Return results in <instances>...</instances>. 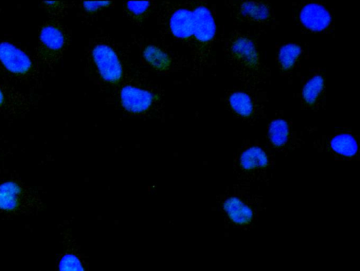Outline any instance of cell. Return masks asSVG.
Here are the masks:
<instances>
[{
  "instance_id": "cell-5",
  "label": "cell",
  "mask_w": 360,
  "mask_h": 271,
  "mask_svg": "<svg viewBox=\"0 0 360 271\" xmlns=\"http://www.w3.org/2000/svg\"><path fill=\"white\" fill-rule=\"evenodd\" d=\"M275 166L274 153L257 139H244L233 154V171L238 183L269 185Z\"/></svg>"
},
{
  "instance_id": "cell-4",
  "label": "cell",
  "mask_w": 360,
  "mask_h": 271,
  "mask_svg": "<svg viewBox=\"0 0 360 271\" xmlns=\"http://www.w3.org/2000/svg\"><path fill=\"white\" fill-rule=\"evenodd\" d=\"M195 27L190 48L189 69L193 76H201L215 65L214 47L218 29L214 6L207 1H195Z\"/></svg>"
},
{
  "instance_id": "cell-21",
  "label": "cell",
  "mask_w": 360,
  "mask_h": 271,
  "mask_svg": "<svg viewBox=\"0 0 360 271\" xmlns=\"http://www.w3.org/2000/svg\"><path fill=\"white\" fill-rule=\"evenodd\" d=\"M158 6L155 1H127L122 4V12L131 23L141 27L155 13Z\"/></svg>"
},
{
  "instance_id": "cell-1",
  "label": "cell",
  "mask_w": 360,
  "mask_h": 271,
  "mask_svg": "<svg viewBox=\"0 0 360 271\" xmlns=\"http://www.w3.org/2000/svg\"><path fill=\"white\" fill-rule=\"evenodd\" d=\"M224 62L241 84L263 88L271 80V70L261 48L262 33L236 28L221 33Z\"/></svg>"
},
{
  "instance_id": "cell-18",
  "label": "cell",
  "mask_w": 360,
  "mask_h": 271,
  "mask_svg": "<svg viewBox=\"0 0 360 271\" xmlns=\"http://www.w3.org/2000/svg\"><path fill=\"white\" fill-rule=\"evenodd\" d=\"M309 58L307 44L300 42H283L275 46V65L279 75L291 84L302 72L304 62Z\"/></svg>"
},
{
  "instance_id": "cell-23",
  "label": "cell",
  "mask_w": 360,
  "mask_h": 271,
  "mask_svg": "<svg viewBox=\"0 0 360 271\" xmlns=\"http://www.w3.org/2000/svg\"><path fill=\"white\" fill-rule=\"evenodd\" d=\"M38 271H40V270H38ZM53 271H56L55 270Z\"/></svg>"
},
{
  "instance_id": "cell-22",
  "label": "cell",
  "mask_w": 360,
  "mask_h": 271,
  "mask_svg": "<svg viewBox=\"0 0 360 271\" xmlns=\"http://www.w3.org/2000/svg\"><path fill=\"white\" fill-rule=\"evenodd\" d=\"M114 4V1H82L79 4V8L83 16L86 19L94 20L107 9L112 7Z\"/></svg>"
},
{
  "instance_id": "cell-12",
  "label": "cell",
  "mask_w": 360,
  "mask_h": 271,
  "mask_svg": "<svg viewBox=\"0 0 360 271\" xmlns=\"http://www.w3.org/2000/svg\"><path fill=\"white\" fill-rule=\"evenodd\" d=\"M224 5L234 25L249 27L263 34L279 25L274 8L269 1L227 0Z\"/></svg>"
},
{
  "instance_id": "cell-8",
  "label": "cell",
  "mask_w": 360,
  "mask_h": 271,
  "mask_svg": "<svg viewBox=\"0 0 360 271\" xmlns=\"http://www.w3.org/2000/svg\"><path fill=\"white\" fill-rule=\"evenodd\" d=\"M41 65L21 48L0 39V81L17 88L37 87L41 80Z\"/></svg>"
},
{
  "instance_id": "cell-19",
  "label": "cell",
  "mask_w": 360,
  "mask_h": 271,
  "mask_svg": "<svg viewBox=\"0 0 360 271\" xmlns=\"http://www.w3.org/2000/svg\"><path fill=\"white\" fill-rule=\"evenodd\" d=\"M62 251L57 255L56 271H91L88 256L82 251L72 228L63 225L60 228Z\"/></svg>"
},
{
  "instance_id": "cell-13",
  "label": "cell",
  "mask_w": 360,
  "mask_h": 271,
  "mask_svg": "<svg viewBox=\"0 0 360 271\" xmlns=\"http://www.w3.org/2000/svg\"><path fill=\"white\" fill-rule=\"evenodd\" d=\"M292 20L302 34H334V9L317 0L292 4Z\"/></svg>"
},
{
  "instance_id": "cell-9",
  "label": "cell",
  "mask_w": 360,
  "mask_h": 271,
  "mask_svg": "<svg viewBox=\"0 0 360 271\" xmlns=\"http://www.w3.org/2000/svg\"><path fill=\"white\" fill-rule=\"evenodd\" d=\"M221 100L225 110L243 122L254 125L267 118L269 98L263 88L240 84L226 89Z\"/></svg>"
},
{
  "instance_id": "cell-16",
  "label": "cell",
  "mask_w": 360,
  "mask_h": 271,
  "mask_svg": "<svg viewBox=\"0 0 360 271\" xmlns=\"http://www.w3.org/2000/svg\"><path fill=\"white\" fill-rule=\"evenodd\" d=\"M70 41L68 30L56 19L46 22L40 31L37 52L39 64L54 66L63 57Z\"/></svg>"
},
{
  "instance_id": "cell-6",
  "label": "cell",
  "mask_w": 360,
  "mask_h": 271,
  "mask_svg": "<svg viewBox=\"0 0 360 271\" xmlns=\"http://www.w3.org/2000/svg\"><path fill=\"white\" fill-rule=\"evenodd\" d=\"M115 91L122 111L128 116L150 117L162 107L160 88L135 73L127 72Z\"/></svg>"
},
{
  "instance_id": "cell-11",
  "label": "cell",
  "mask_w": 360,
  "mask_h": 271,
  "mask_svg": "<svg viewBox=\"0 0 360 271\" xmlns=\"http://www.w3.org/2000/svg\"><path fill=\"white\" fill-rule=\"evenodd\" d=\"M45 204L39 192L21 179L0 178V214L6 217L34 216L43 211Z\"/></svg>"
},
{
  "instance_id": "cell-15",
  "label": "cell",
  "mask_w": 360,
  "mask_h": 271,
  "mask_svg": "<svg viewBox=\"0 0 360 271\" xmlns=\"http://www.w3.org/2000/svg\"><path fill=\"white\" fill-rule=\"evenodd\" d=\"M323 68L312 67L299 77L300 84L295 98L298 100L301 110L318 112L326 109L327 104L326 75Z\"/></svg>"
},
{
  "instance_id": "cell-2",
  "label": "cell",
  "mask_w": 360,
  "mask_h": 271,
  "mask_svg": "<svg viewBox=\"0 0 360 271\" xmlns=\"http://www.w3.org/2000/svg\"><path fill=\"white\" fill-rule=\"evenodd\" d=\"M217 208L226 229L248 231L254 227L265 211L262 195L252 186L234 183L216 197Z\"/></svg>"
},
{
  "instance_id": "cell-10",
  "label": "cell",
  "mask_w": 360,
  "mask_h": 271,
  "mask_svg": "<svg viewBox=\"0 0 360 271\" xmlns=\"http://www.w3.org/2000/svg\"><path fill=\"white\" fill-rule=\"evenodd\" d=\"M133 45L140 62L150 72L167 75L189 68V59L162 39L134 35Z\"/></svg>"
},
{
  "instance_id": "cell-7",
  "label": "cell",
  "mask_w": 360,
  "mask_h": 271,
  "mask_svg": "<svg viewBox=\"0 0 360 271\" xmlns=\"http://www.w3.org/2000/svg\"><path fill=\"white\" fill-rule=\"evenodd\" d=\"M194 2L163 1L160 4L155 14L162 41L190 49L195 27Z\"/></svg>"
},
{
  "instance_id": "cell-3",
  "label": "cell",
  "mask_w": 360,
  "mask_h": 271,
  "mask_svg": "<svg viewBox=\"0 0 360 271\" xmlns=\"http://www.w3.org/2000/svg\"><path fill=\"white\" fill-rule=\"evenodd\" d=\"M124 51L108 35L96 34L89 41L87 64L93 80L105 88L116 89L127 72Z\"/></svg>"
},
{
  "instance_id": "cell-20",
  "label": "cell",
  "mask_w": 360,
  "mask_h": 271,
  "mask_svg": "<svg viewBox=\"0 0 360 271\" xmlns=\"http://www.w3.org/2000/svg\"><path fill=\"white\" fill-rule=\"evenodd\" d=\"M37 100L32 94L0 81V117H17L28 112Z\"/></svg>"
},
{
  "instance_id": "cell-17",
  "label": "cell",
  "mask_w": 360,
  "mask_h": 271,
  "mask_svg": "<svg viewBox=\"0 0 360 271\" xmlns=\"http://www.w3.org/2000/svg\"><path fill=\"white\" fill-rule=\"evenodd\" d=\"M313 148L318 152L330 154L335 160H359L358 137L349 128L320 136L313 141Z\"/></svg>"
},
{
  "instance_id": "cell-14",
  "label": "cell",
  "mask_w": 360,
  "mask_h": 271,
  "mask_svg": "<svg viewBox=\"0 0 360 271\" xmlns=\"http://www.w3.org/2000/svg\"><path fill=\"white\" fill-rule=\"evenodd\" d=\"M265 138L266 145L274 153L284 155L302 147L305 142L302 132L295 127L282 110H276L269 120Z\"/></svg>"
}]
</instances>
